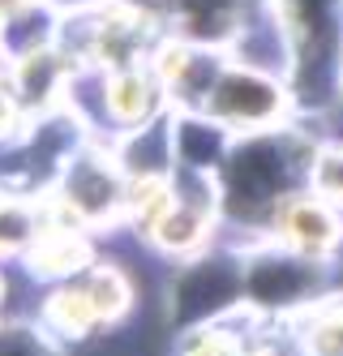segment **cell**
Listing matches in <instances>:
<instances>
[{"mask_svg":"<svg viewBox=\"0 0 343 356\" xmlns=\"http://www.w3.org/2000/svg\"><path fill=\"white\" fill-rule=\"evenodd\" d=\"M241 356H305L301 343H296V330L292 322H257V330L249 335L245 352Z\"/></svg>","mask_w":343,"mask_h":356,"instance_id":"cell-12","label":"cell"},{"mask_svg":"<svg viewBox=\"0 0 343 356\" xmlns=\"http://www.w3.org/2000/svg\"><path fill=\"white\" fill-rule=\"evenodd\" d=\"M125 309H129V284L112 266L90 270L86 279L61 288L47 300V318H51V326H61L65 335H86L95 322H116Z\"/></svg>","mask_w":343,"mask_h":356,"instance_id":"cell-5","label":"cell"},{"mask_svg":"<svg viewBox=\"0 0 343 356\" xmlns=\"http://www.w3.org/2000/svg\"><path fill=\"white\" fill-rule=\"evenodd\" d=\"M86 258L82 241H69V232H51V236H39L35 249H31V262L35 270L43 275H65V270H77Z\"/></svg>","mask_w":343,"mask_h":356,"instance_id":"cell-11","label":"cell"},{"mask_svg":"<svg viewBox=\"0 0 343 356\" xmlns=\"http://www.w3.org/2000/svg\"><path fill=\"white\" fill-rule=\"evenodd\" d=\"M69 5H77V0H69Z\"/></svg>","mask_w":343,"mask_h":356,"instance_id":"cell-17","label":"cell"},{"mask_svg":"<svg viewBox=\"0 0 343 356\" xmlns=\"http://www.w3.org/2000/svg\"><path fill=\"white\" fill-rule=\"evenodd\" d=\"M120 176L112 163H103L99 155H77L65 168V202L73 207L77 219H112L120 207Z\"/></svg>","mask_w":343,"mask_h":356,"instance_id":"cell-6","label":"cell"},{"mask_svg":"<svg viewBox=\"0 0 343 356\" xmlns=\"http://www.w3.org/2000/svg\"><path fill=\"white\" fill-rule=\"evenodd\" d=\"M13 120H17V104H13V95L0 90V138L13 129Z\"/></svg>","mask_w":343,"mask_h":356,"instance_id":"cell-15","label":"cell"},{"mask_svg":"<svg viewBox=\"0 0 343 356\" xmlns=\"http://www.w3.org/2000/svg\"><path fill=\"white\" fill-rule=\"evenodd\" d=\"M271 26L301 108L343 95V0H271Z\"/></svg>","mask_w":343,"mask_h":356,"instance_id":"cell-2","label":"cell"},{"mask_svg":"<svg viewBox=\"0 0 343 356\" xmlns=\"http://www.w3.org/2000/svg\"><path fill=\"white\" fill-rule=\"evenodd\" d=\"M0 356H47L39 348V339H31L26 330H5L0 335Z\"/></svg>","mask_w":343,"mask_h":356,"instance_id":"cell-14","label":"cell"},{"mask_svg":"<svg viewBox=\"0 0 343 356\" xmlns=\"http://www.w3.org/2000/svg\"><path fill=\"white\" fill-rule=\"evenodd\" d=\"M198 112L206 120H215L219 129H228L232 138H245V134L279 129V124L296 120L301 104L287 73H275L253 60H223L219 78Z\"/></svg>","mask_w":343,"mask_h":356,"instance_id":"cell-3","label":"cell"},{"mask_svg":"<svg viewBox=\"0 0 343 356\" xmlns=\"http://www.w3.org/2000/svg\"><path fill=\"white\" fill-rule=\"evenodd\" d=\"M318 138H309L296 120L279 124V129L245 134L223 150V189L219 202L232 219H245V227L262 236L271 211L287 193L309 185V163Z\"/></svg>","mask_w":343,"mask_h":356,"instance_id":"cell-1","label":"cell"},{"mask_svg":"<svg viewBox=\"0 0 343 356\" xmlns=\"http://www.w3.org/2000/svg\"><path fill=\"white\" fill-rule=\"evenodd\" d=\"M287 322L305 356H343V292H322Z\"/></svg>","mask_w":343,"mask_h":356,"instance_id":"cell-7","label":"cell"},{"mask_svg":"<svg viewBox=\"0 0 343 356\" xmlns=\"http://www.w3.org/2000/svg\"><path fill=\"white\" fill-rule=\"evenodd\" d=\"M262 241H275V245L301 253L309 262L330 266L343 253V211L335 202H326L318 189L305 185L296 193H287L271 211L266 227H262Z\"/></svg>","mask_w":343,"mask_h":356,"instance_id":"cell-4","label":"cell"},{"mask_svg":"<svg viewBox=\"0 0 343 356\" xmlns=\"http://www.w3.org/2000/svg\"><path fill=\"white\" fill-rule=\"evenodd\" d=\"M159 86L163 82L146 78L138 69H120L108 82V112L120 124H146L154 116V108H159Z\"/></svg>","mask_w":343,"mask_h":356,"instance_id":"cell-8","label":"cell"},{"mask_svg":"<svg viewBox=\"0 0 343 356\" xmlns=\"http://www.w3.org/2000/svg\"><path fill=\"white\" fill-rule=\"evenodd\" d=\"M253 330H236L228 318H206L180 343V356H241Z\"/></svg>","mask_w":343,"mask_h":356,"instance_id":"cell-9","label":"cell"},{"mask_svg":"<svg viewBox=\"0 0 343 356\" xmlns=\"http://www.w3.org/2000/svg\"><path fill=\"white\" fill-rule=\"evenodd\" d=\"M26 5V0H0V22H13V13Z\"/></svg>","mask_w":343,"mask_h":356,"instance_id":"cell-16","label":"cell"},{"mask_svg":"<svg viewBox=\"0 0 343 356\" xmlns=\"http://www.w3.org/2000/svg\"><path fill=\"white\" fill-rule=\"evenodd\" d=\"M309 189H318L343 211V138H318V150L309 163Z\"/></svg>","mask_w":343,"mask_h":356,"instance_id":"cell-10","label":"cell"},{"mask_svg":"<svg viewBox=\"0 0 343 356\" xmlns=\"http://www.w3.org/2000/svg\"><path fill=\"white\" fill-rule=\"evenodd\" d=\"M35 236V223H31V215L26 211H17V207H9V202H0V253H13V249H22L26 241Z\"/></svg>","mask_w":343,"mask_h":356,"instance_id":"cell-13","label":"cell"}]
</instances>
